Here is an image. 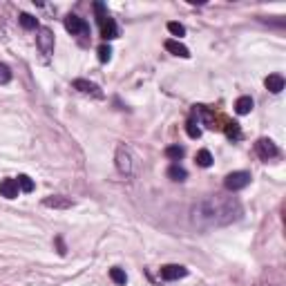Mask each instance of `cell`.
Instances as JSON below:
<instances>
[{
	"mask_svg": "<svg viewBox=\"0 0 286 286\" xmlns=\"http://www.w3.org/2000/svg\"><path fill=\"white\" fill-rule=\"evenodd\" d=\"M241 204L235 197L226 195H210L206 199L197 201L190 210V221L197 228H217L228 226L241 217Z\"/></svg>",
	"mask_w": 286,
	"mask_h": 286,
	"instance_id": "cell-1",
	"label": "cell"
},
{
	"mask_svg": "<svg viewBox=\"0 0 286 286\" xmlns=\"http://www.w3.org/2000/svg\"><path fill=\"white\" fill-rule=\"evenodd\" d=\"M94 11H96V22H98V29H101L103 38H105V40L119 38V27H116L114 18L107 13L105 4H103V2H94Z\"/></svg>",
	"mask_w": 286,
	"mask_h": 286,
	"instance_id": "cell-2",
	"label": "cell"
},
{
	"mask_svg": "<svg viewBox=\"0 0 286 286\" xmlns=\"http://www.w3.org/2000/svg\"><path fill=\"white\" fill-rule=\"evenodd\" d=\"M248 183H250V172H246V170H237V172H230V174H226V179H223V188H226L228 192L244 190Z\"/></svg>",
	"mask_w": 286,
	"mask_h": 286,
	"instance_id": "cell-3",
	"label": "cell"
},
{
	"mask_svg": "<svg viewBox=\"0 0 286 286\" xmlns=\"http://www.w3.org/2000/svg\"><path fill=\"white\" fill-rule=\"evenodd\" d=\"M65 29L70 31L72 36H89V25L85 18L76 16V13H70L65 16Z\"/></svg>",
	"mask_w": 286,
	"mask_h": 286,
	"instance_id": "cell-4",
	"label": "cell"
},
{
	"mask_svg": "<svg viewBox=\"0 0 286 286\" xmlns=\"http://www.w3.org/2000/svg\"><path fill=\"white\" fill-rule=\"evenodd\" d=\"M255 150H257L262 161H271V159H275V156H280V150H277V145L271 139H259V141L255 143Z\"/></svg>",
	"mask_w": 286,
	"mask_h": 286,
	"instance_id": "cell-5",
	"label": "cell"
},
{
	"mask_svg": "<svg viewBox=\"0 0 286 286\" xmlns=\"http://www.w3.org/2000/svg\"><path fill=\"white\" fill-rule=\"evenodd\" d=\"M188 275V268L186 266H179V264H165V266L159 268V277L165 282H174V280H181V277Z\"/></svg>",
	"mask_w": 286,
	"mask_h": 286,
	"instance_id": "cell-6",
	"label": "cell"
},
{
	"mask_svg": "<svg viewBox=\"0 0 286 286\" xmlns=\"http://www.w3.org/2000/svg\"><path fill=\"white\" fill-rule=\"evenodd\" d=\"M38 47H40V52L43 54H52L54 52V31L49 29V27H40L38 29Z\"/></svg>",
	"mask_w": 286,
	"mask_h": 286,
	"instance_id": "cell-7",
	"label": "cell"
},
{
	"mask_svg": "<svg viewBox=\"0 0 286 286\" xmlns=\"http://www.w3.org/2000/svg\"><path fill=\"white\" fill-rule=\"evenodd\" d=\"M72 87H74V89H78L80 94H87V96H94V98H103V92H101V87H98L96 83H89V80H85V78H76L74 83H72Z\"/></svg>",
	"mask_w": 286,
	"mask_h": 286,
	"instance_id": "cell-8",
	"label": "cell"
},
{
	"mask_svg": "<svg viewBox=\"0 0 286 286\" xmlns=\"http://www.w3.org/2000/svg\"><path fill=\"white\" fill-rule=\"evenodd\" d=\"M116 168L121 174H132V163H130V152L123 145H119L116 150Z\"/></svg>",
	"mask_w": 286,
	"mask_h": 286,
	"instance_id": "cell-9",
	"label": "cell"
},
{
	"mask_svg": "<svg viewBox=\"0 0 286 286\" xmlns=\"http://www.w3.org/2000/svg\"><path fill=\"white\" fill-rule=\"evenodd\" d=\"M18 192H20V188H18L16 179H2V181H0V195H2L4 199H16Z\"/></svg>",
	"mask_w": 286,
	"mask_h": 286,
	"instance_id": "cell-10",
	"label": "cell"
},
{
	"mask_svg": "<svg viewBox=\"0 0 286 286\" xmlns=\"http://www.w3.org/2000/svg\"><path fill=\"white\" fill-rule=\"evenodd\" d=\"M43 206H47V208H72L74 201H72L70 197L52 195V197H47V199H43Z\"/></svg>",
	"mask_w": 286,
	"mask_h": 286,
	"instance_id": "cell-11",
	"label": "cell"
},
{
	"mask_svg": "<svg viewBox=\"0 0 286 286\" xmlns=\"http://www.w3.org/2000/svg\"><path fill=\"white\" fill-rule=\"evenodd\" d=\"M264 85H266L268 92L280 94L282 89H284V76L282 74H268L266 78H264Z\"/></svg>",
	"mask_w": 286,
	"mask_h": 286,
	"instance_id": "cell-12",
	"label": "cell"
},
{
	"mask_svg": "<svg viewBox=\"0 0 286 286\" xmlns=\"http://www.w3.org/2000/svg\"><path fill=\"white\" fill-rule=\"evenodd\" d=\"M165 49H168L170 54H174V56H181V58H188L190 56V52H188V47L186 45H181L179 40H165Z\"/></svg>",
	"mask_w": 286,
	"mask_h": 286,
	"instance_id": "cell-13",
	"label": "cell"
},
{
	"mask_svg": "<svg viewBox=\"0 0 286 286\" xmlns=\"http://www.w3.org/2000/svg\"><path fill=\"white\" fill-rule=\"evenodd\" d=\"M253 105H255V103H253V98H250V96H239L235 101V112L244 116V114H248V112L253 110Z\"/></svg>",
	"mask_w": 286,
	"mask_h": 286,
	"instance_id": "cell-14",
	"label": "cell"
},
{
	"mask_svg": "<svg viewBox=\"0 0 286 286\" xmlns=\"http://www.w3.org/2000/svg\"><path fill=\"white\" fill-rule=\"evenodd\" d=\"M168 177L172 179V181H186L188 179V172H186V168H181L179 163H172L168 168Z\"/></svg>",
	"mask_w": 286,
	"mask_h": 286,
	"instance_id": "cell-15",
	"label": "cell"
},
{
	"mask_svg": "<svg viewBox=\"0 0 286 286\" xmlns=\"http://www.w3.org/2000/svg\"><path fill=\"white\" fill-rule=\"evenodd\" d=\"M223 132H226L228 139H239L241 137V130H239V123H235V121H223Z\"/></svg>",
	"mask_w": 286,
	"mask_h": 286,
	"instance_id": "cell-16",
	"label": "cell"
},
{
	"mask_svg": "<svg viewBox=\"0 0 286 286\" xmlns=\"http://www.w3.org/2000/svg\"><path fill=\"white\" fill-rule=\"evenodd\" d=\"M186 132H188V137L190 139H199L201 137V128H199V121L195 119V114L188 119V123H186Z\"/></svg>",
	"mask_w": 286,
	"mask_h": 286,
	"instance_id": "cell-17",
	"label": "cell"
},
{
	"mask_svg": "<svg viewBox=\"0 0 286 286\" xmlns=\"http://www.w3.org/2000/svg\"><path fill=\"white\" fill-rule=\"evenodd\" d=\"M197 165H201V168H210L213 165V154H210V150H199L195 156Z\"/></svg>",
	"mask_w": 286,
	"mask_h": 286,
	"instance_id": "cell-18",
	"label": "cell"
},
{
	"mask_svg": "<svg viewBox=\"0 0 286 286\" xmlns=\"http://www.w3.org/2000/svg\"><path fill=\"white\" fill-rule=\"evenodd\" d=\"M110 277H112V282H114V284H119V286H125V282H128L125 271H123V268H119V266L110 268Z\"/></svg>",
	"mask_w": 286,
	"mask_h": 286,
	"instance_id": "cell-19",
	"label": "cell"
},
{
	"mask_svg": "<svg viewBox=\"0 0 286 286\" xmlns=\"http://www.w3.org/2000/svg\"><path fill=\"white\" fill-rule=\"evenodd\" d=\"M183 154H186V150H183L181 145H168V147H165V156H168V159H172V161L183 159Z\"/></svg>",
	"mask_w": 286,
	"mask_h": 286,
	"instance_id": "cell-20",
	"label": "cell"
},
{
	"mask_svg": "<svg viewBox=\"0 0 286 286\" xmlns=\"http://www.w3.org/2000/svg\"><path fill=\"white\" fill-rule=\"evenodd\" d=\"M16 183H18V188H20V192H31V190H34V181H31L27 174H18Z\"/></svg>",
	"mask_w": 286,
	"mask_h": 286,
	"instance_id": "cell-21",
	"label": "cell"
},
{
	"mask_svg": "<svg viewBox=\"0 0 286 286\" xmlns=\"http://www.w3.org/2000/svg\"><path fill=\"white\" fill-rule=\"evenodd\" d=\"M18 22H20L25 29H36V27H38V20H36L31 13H20V16H18Z\"/></svg>",
	"mask_w": 286,
	"mask_h": 286,
	"instance_id": "cell-22",
	"label": "cell"
},
{
	"mask_svg": "<svg viewBox=\"0 0 286 286\" xmlns=\"http://www.w3.org/2000/svg\"><path fill=\"white\" fill-rule=\"evenodd\" d=\"M168 31L172 36H177V38H181V36H186V27L181 25V22H168Z\"/></svg>",
	"mask_w": 286,
	"mask_h": 286,
	"instance_id": "cell-23",
	"label": "cell"
},
{
	"mask_svg": "<svg viewBox=\"0 0 286 286\" xmlns=\"http://www.w3.org/2000/svg\"><path fill=\"white\" fill-rule=\"evenodd\" d=\"M96 54H98V61L101 63H107L112 58V49H110V45H101V47L96 49Z\"/></svg>",
	"mask_w": 286,
	"mask_h": 286,
	"instance_id": "cell-24",
	"label": "cell"
},
{
	"mask_svg": "<svg viewBox=\"0 0 286 286\" xmlns=\"http://www.w3.org/2000/svg\"><path fill=\"white\" fill-rule=\"evenodd\" d=\"M9 80H11V70H9V65L0 63V85H7Z\"/></svg>",
	"mask_w": 286,
	"mask_h": 286,
	"instance_id": "cell-25",
	"label": "cell"
},
{
	"mask_svg": "<svg viewBox=\"0 0 286 286\" xmlns=\"http://www.w3.org/2000/svg\"><path fill=\"white\" fill-rule=\"evenodd\" d=\"M56 246H58V253H61V255H65V253H67V250H65V244H63V239H61V237H58V239H56Z\"/></svg>",
	"mask_w": 286,
	"mask_h": 286,
	"instance_id": "cell-26",
	"label": "cell"
}]
</instances>
